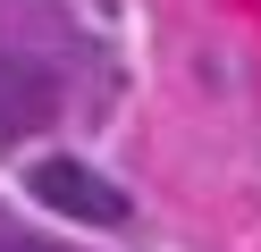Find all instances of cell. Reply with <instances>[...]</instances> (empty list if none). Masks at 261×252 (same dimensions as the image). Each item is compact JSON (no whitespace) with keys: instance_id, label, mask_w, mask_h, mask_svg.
Masks as SVG:
<instances>
[{"instance_id":"obj_1","label":"cell","mask_w":261,"mask_h":252,"mask_svg":"<svg viewBox=\"0 0 261 252\" xmlns=\"http://www.w3.org/2000/svg\"><path fill=\"white\" fill-rule=\"evenodd\" d=\"M59 109V76L25 50H0V143H25L34 126H51Z\"/></svg>"},{"instance_id":"obj_2","label":"cell","mask_w":261,"mask_h":252,"mask_svg":"<svg viewBox=\"0 0 261 252\" xmlns=\"http://www.w3.org/2000/svg\"><path fill=\"white\" fill-rule=\"evenodd\" d=\"M34 193L51 202V210L85 218V227H118V218H126V193H118L110 177H93L85 160H42V168H34Z\"/></svg>"},{"instance_id":"obj_3","label":"cell","mask_w":261,"mask_h":252,"mask_svg":"<svg viewBox=\"0 0 261 252\" xmlns=\"http://www.w3.org/2000/svg\"><path fill=\"white\" fill-rule=\"evenodd\" d=\"M0 252H68V244H51V235L17 227V218H0Z\"/></svg>"}]
</instances>
